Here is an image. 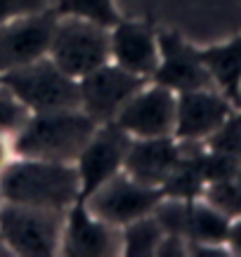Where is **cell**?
Masks as SVG:
<instances>
[{"label":"cell","mask_w":241,"mask_h":257,"mask_svg":"<svg viewBox=\"0 0 241 257\" xmlns=\"http://www.w3.org/2000/svg\"><path fill=\"white\" fill-rule=\"evenodd\" d=\"M0 196L5 203L66 212L81 198V179L71 163L17 156L0 170Z\"/></svg>","instance_id":"obj_1"},{"label":"cell","mask_w":241,"mask_h":257,"mask_svg":"<svg viewBox=\"0 0 241 257\" xmlns=\"http://www.w3.org/2000/svg\"><path fill=\"white\" fill-rule=\"evenodd\" d=\"M95 127L97 123L83 109L31 113L29 123L15 135L12 149L19 158L73 163Z\"/></svg>","instance_id":"obj_2"},{"label":"cell","mask_w":241,"mask_h":257,"mask_svg":"<svg viewBox=\"0 0 241 257\" xmlns=\"http://www.w3.org/2000/svg\"><path fill=\"white\" fill-rule=\"evenodd\" d=\"M47 57L71 76L83 78L86 73L100 69L111 57V29L83 17H59L50 40Z\"/></svg>","instance_id":"obj_3"},{"label":"cell","mask_w":241,"mask_h":257,"mask_svg":"<svg viewBox=\"0 0 241 257\" xmlns=\"http://www.w3.org/2000/svg\"><path fill=\"white\" fill-rule=\"evenodd\" d=\"M0 80L31 109V113L81 109L78 80L66 76L50 57L8 71Z\"/></svg>","instance_id":"obj_4"},{"label":"cell","mask_w":241,"mask_h":257,"mask_svg":"<svg viewBox=\"0 0 241 257\" xmlns=\"http://www.w3.org/2000/svg\"><path fill=\"white\" fill-rule=\"evenodd\" d=\"M64 215L62 210L5 203L0 208V238L19 255H55L62 241Z\"/></svg>","instance_id":"obj_5"},{"label":"cell","mask_w":241,"mask_h":257,"mask_svg":"<svg viewBox=\"0 0 241 257\" xmlns=\"http://www.w3.org/2000/svg\"><path fill=\"white\" fill-rule=\"evenodd\" d=\"M83 201L95 217L104 219L114 226H123L132 219L151 215L158 201H164V191L158 187L140 184L121 170L118 175L107 179L102 187L95 189L90 196H86Z\"/></svg>","instance_id":"obj_6"},{"label":"cell","mask_w":241,"mask_h":257,"mask_svg":"<svg viewBox=\"0 0 241 257\" xmlns=\"http://www.w3.org/2000/svg\"><path fill=\"white\" fill-rule=\"evenodd\" d=\"M149 78L135 76L130 71L121 69L118 64H102L100 69L86 73L78 78V92H81V109L93 118L97 125L109 123L118 116V111L125 106V101L132 94L142 90Z\"/></svg>","instance_id":"obj_7"},{"label":"cell","mask_w":241,"mask_h":257,"mask_svg":"<svg viewBox=\"0 0 241 257\" xmlns=\"http://www.w3.org/2000/svg\"><path fill=\"white\" fill-rule=\"evenodd\" d=\"M130 135L116 120L95 127L93 137L86 142L76 158V170L81 179V198L90 196L107 179L123 170V161L130 147Z\"/></svg>","instance_id":"obj_8"},{"label":"cell","mask_w":241,"mask_h":257,"mask_svg":"<svg viewBox=\"0 0 241 257\" xmlns=\"http://www.w3.org/2000/svg\"><path fill=\"white\" fill-rule=\"evenodd\" d=\"M175 109H178L175 92L171 87L154 83V85H144L132 94L114 120L135 140L173 137Z\"/></svg>","instance_id":"obj_9"},{"label":"cell","mask_w":241,"mask_h":257,"mask_svg":"<svg viewBox=\"0 0 241 257\" xmlns=\"http://www.w3.org/2000/svg\"><path fill=\"white\" fill-rule=\"evenodd\" d=\"M55 24V10H43L0 24V76L47 57Z\"/></svg>","instance_id":"obj_10"},{"label":"cell","mask_w":241,"mask_h":257,"mask_svg":"<svg viewBox=\"0 0 241 257\" xmlns=\"http://www.w3.org/2000/svg\"><path fill=\"white\" fill-rule=\"evenodd\" d=\"M59 250L73 257H104L121 252V226L95 217L83 198H78L64 215Z\"/></svg>","instance_id":"obj_11"},{"label":"cell","mask_w":241,"mask_h":257,"mask_svg":"<svg viewBox=\"0 0 241 257\" xmlns=\"http://www.w3.org/2000/svg\"><path fill=\"white\" fill-rule=\"evenodd\" d=\"M232 101L218 87L187 90L178 92L175 109V133L178 142H201L220 130L222 123L232 116Z\"/></svg>","instance_id":"obj_12"},{"label":"cell","mask_w":241,"mask_h":257,"mask_svg":"<svg viewBox=\"0 0 241 257\" xmlns=\"http://www.w3.org/2000/svg\"><path fill=\"white\" fill-rule=\"evenodd\" d=\"M156 38H158V66L151 76L154 83L171 87L173 92L215 87L196 47L185 43L178 33H156Z\"/></svg>","instance_id":"obj_13"},{"label":"cell","mask_w":241,"mask_h":257,"mask_svg":"<svg viewBox=\"0 0 241 257\" xmlns=\"http://www.w3.org/2000/svg\"><path fill=\"white\" fill-rule=\"evenodd\" d=\"M182 149L173 137H149V140H130L123 161V172L140 184L158 187L180 163Z\"/></svg>","instance_id":"obj_14"},{"label":"cell","mask_w":241,"mask_h":257,"mask_svg":"<svg viewBox=\"0 0 241 257\" xmlns=\"http://www.w3.org/2000/svg\"><path fill=\"white\" fill-rule=\"evenodd\" d=\"M114 64L142 78H151L158 66V38L149 24L118 22L111 26Z\"/></svg>","instance_id":"obj_15"},{"label":"cell","mask_w":241,"mask_h":257,"mask_svg":"<svg viewBox=\"0 0 241 257\" xmlns=\"http://www.w3.org/2000/svg\"><path fill=\"white\" fill-rule=\"evenodd\" d=\"M199 57H201L203 66L208 69L215 87L236 106L241 83V36L222 45L199 50Z\"/></svg>","instance_id":"obj_16"},{"label":"cell","mask_w":241,"mask_h":257,"mask_svg":"<svg viewBox=\"0 0 241 257\" xmlns=\"http://www.w3.org/2000/svg\"><path fill=\"white\" fill-rule=\"evenodd\" d=\"M164 226L154 215H144L121 226V252L132 257L156 255L158 243L164 238Z\"/></svg>","instance_id":"obj_17"},{"label":"cell","mask_w":241,"mask_h":257,"mask_svg":"<svg viewBox=\"0 0 241 257\" xmlns=\"http://www.w3.org/2000/svg\"><path fill=\"white\" fill-rule=\"evenodd\" d=\"M55 12L59 17H83V19L102 24L107 29L121 22L114 0H57Z\"/></svg>","instance_id":"obj_18"},{"label":"cell","mask_w":241,"mask_h":257,"mask_svg":"<svg viewBox=\"0 0 241 257\" xmlns=\"http://www.w3.org/2000/svg\"><path fill=\"white\" fill-rule=\"evenodd\" d=\"M31 118V109L0 80V135H17Z\"/></svg>","instance_id":"obj_19"},{"label":"cell","mask_w":241,"mask_h":257,"mask_svg":"<svg viewBox=\"0 0 241 257\" xmlns=\"http://www.w3.org/2000/svg\"><path fill=\"white\" fill-rule=\"evenodd\" d=\"M208 147L213 151H222V154L241 158V113H232L220 130L210 135Z\"/></svg>","instance_id":"obj_20"},{"label":"cell","mask_w":241,"mask_h":257,"mask_svg":"<svg viewBox=\"0 0 241 257\" xmlns=\"http://www.w3.org/2000/svg\"><path fill=\"white\" fill-rule=\"evenodd\" d=\"M47 0H0V24H8L17 17L36 15L47 10Z\"/></svg>","instance_id":"obj_21"},{"label":"cell","mask_w":241,"mask_h":257,"mask_svg":"<svg viewBox=\"0 0 241 257\" xmlns=\"http://www.w3.org/2000/svg\"><path fill=\"white\" fill-rule=\"evenodd\" d=\"M227 243H229L236 252H241V215H239V219H236L234 224H229V236H227Z\"/></svg>","instance_id":"obj_22"},{"label":"cell","mask_w":241,"mask_h":257,"mask_svg":"<svg viewBox=\"0 0 241 257\" xmlns=\"http://www.w3.org/2000/svg\"><path fill=\"white\" fill-rule=\"evenodd\" d=\"M5 163H8V144H5V137L0 135V170L5 168Z\"/></svg>","instance_id":"obj_23"},{"label":"cell","mask_w":241,"mask_h":257,"mask_svg":"<svg viewBox=\"0 0 241 257\" xmlns=\"http://www.w3.org/2000/svg\"><path fill=\"white\" fill-rule=\"evenodd\" d=\"M236 106H241V83H239V97H236Z\"/></svg>","instance_id":"obj_24"},{"label":"cell","mask_w":241,"mask_h":257,"mask_svg":"<svg viewBox=\"0 0 241 257\" xmlns=\"http://www.w3.org/2000/svg\"><path fill=\"white\" fill-rule=\"evenodd\" d=\"M47 3H57V0H47Z\"/></svg>","instance_id":"obj_25"}]
</instances>
